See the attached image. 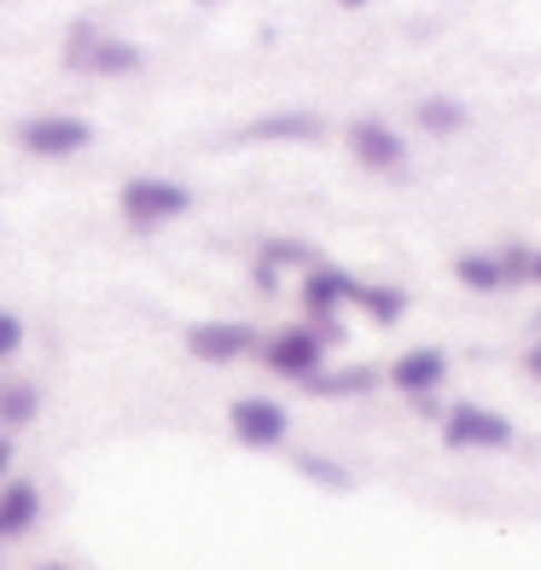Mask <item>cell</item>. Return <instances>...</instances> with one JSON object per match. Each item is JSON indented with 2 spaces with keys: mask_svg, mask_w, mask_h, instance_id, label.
<instances>
[{
  "mask_svg": "<svg viewBox=\"0 0 541 570\" xmlns=\"http://www.w3.org/2000/svg\"><path fill=\"white\" fill-rule=\"evenodd\" d=\"M36 518H41V489L30 478H7V483H0V541L30 535Z\"/></svg>",
  "mask_w": 541,
  "mask_h": 570,
  "instance_id": "cell-11",
  "label": "cell"
},
{
  "mask_svg": "<svg viewBox=\"0 0 541 570\" xmlns=\"http://www.w3.org/2000/svg\"><path fill=\"white\" fill-rule=\"evenodd\" d=\"M338 7H367V0H338Z\"/></svg>",
  "mask_w": 541,
  "mask_h": 570,
  "instance_id": "cell-23",
  "label": "cell"
},
{
  "mask_svg": "<svg viewBox=\"0 0 541 570\" xmlns=\"http://www.w3.org/2000/svg\"><path fill=\"white\" fill-rule=\"evenodd\" d=\"M373 384H378L373 367H338V373L321 367L315 379H308V391H315V396H367Z\"/></svg>",
  "mask_w": 541,
  "mask_h": 570,
  "instance_id": "cell-12",
  "label": "cell"
},
{
  "mask_svg": "<svg viewBox=\"0 0 541 570\" xmlns=\"http://www.w3.org/2000/svg\"><path fill=\"white\" fill-rule=\"evenodd\" d=\"M94 140V128L82 117H36L18 128V146L36 151V158H70V151H82Z\"/></svg>",
  "mask_w": 541,
  "mask_h": 570,
  "instance_id": "cell-6",
  "label": "cell"
},
{
  "mask_svg": "<svg viewBox=\"0 0 541 570\" xmlns=\"http://www.w3.org/2000/svg\"><path fill=\"white\" fill-rule=\"evenodd\" d=\"M420 122L431 128V135H454V128L466 122V111H460L454 99H425V106H420Z\"/></svg>",
  "mask_w": 541,
  "mask_h": 570,
  "instance_id": "cell-17",
  "label": "cell"
},
{
  "mask_svg": "<svg viewBox=\"0 0 541 570\" xmlns=\"http://www.w3.org/2000/svg\"><path fill=\"white\" fill-rule=\"evenodd\" d=\"M443 436H449V449H506L512 425L501 420V413L478 407V402H460V407L443 413Z\"/></svg>",
  "mask_w": 541,
  "mask_h": 570,
  "instance_id": "cell-4",
  "label": "cell"
},
{
  "mask_svg": "<svg viewBox=\"0 0 541 570\" xmlns=\"http://www.w3.org/2000/svg\"><path fill=\"white\" fill-rule=\"evenodd\" d=\"M350 151L367 169H378V175H396L402 164H407V146H402V135L391 122H378V117H361V122H350Z\"/></svg>",
  "mask_w": 541,
  "mask_h": 570,
  "instance_id": "cell-7",
  "label": "cell"
},
{
  "mask_svg": "<svg viewBox=\"0 0 541 570\" xmlns=\"http://www.w3.org/2000/svg\"><path fill=\"white\" fill-rule=\"evenodd\" d=\"M530 373H535V379H541V344H535V350H530Z\"/></svg>",
  "mask_w": 541,
  "mask_h": 570,
  "instance_id": "cell-22",
  "label": "cell"
},
{
  "mask_svg": "<svg viewBox=\"0 0 541 570\" xmlns=\"http://www.w3.org/2000/svg\"><path fill=\"white\" fill-rule=\"evenodd\" d=\"M454 274H460V285H472V292H501V263L495 256H460L454 263Z\"/></svg>",
  "mask_w": 541,
  "mask_h": 570,
  "instance_id": "cell-16",
  "label": "cell"
},
{
  "mask_svg": "<svg viewBox=\"0 0 541 570\" xmlns=\"http://www.w3.org/2000/svg\"><path fill=\"white\" fill-rule=\"evenodd\" d=\"M12 478V436H0V483Z\"/></svg>",
  "mask_w": 541,
  "mask_h": 570,
  "instance_id": "cell-21",
  "label": "cell"
},
{
  "mask_svg": "<svg viewBox=\"0 0 541 570\" xmlns=\"http://www.w3.org/2000/svg\"><path fill=\"white\" fill-rule=\"evenodd\" d=\"M495 263H501V285L535 279V256H530V250H506V256H495Z\"/></svg>",
  "mask_w": 541,
  "mask_h": 570,
  "instance_id": "cell-19",
  "label": "cell"
},
{
  "mask_svg": "<svg viewBox=\"0 0 541 570\" xmlns=\"http://www.w3.org/2000/svg\"><path fill=\"white\" fill-rule=\"evenodd\" d=\"M535 279H541V256H535Z\"/></svg>",
  "mask_w": 541,
  "mask_h": 570,
  "instance_id": "cell-25",
  "label": "cell"
},
{
  "mask_svg": "<svg viewBox=\"0 0 541 570\" xmlns=\"http://www.w3.org/2000/svg\"><path fill=\"white\" fill-rule=\"evenodd\" d=\"M36 570H65V564H36Z\"/></svg>",
  "mask_w": 541,
  "mask_h": 570,
  "instance_id": "cell-24",
  "label": "cell"
},
{
  "mask_svg": "<svg viewBox=\"0 0 541 570\" xmlns=\"http://www.w3.org/2000/svg\"><path fill=\"white\" fill-rule=\"evenodd\" d=\"M18 350H23V321L12 308H0V361H12Z\"/></svg>",
  "mask_w": 541,
  "mask_h": 570,
  "instance_id": "cell-20",
  "label": "cell"
},
{
  "mask_svg": "<svg viewBox=\"0 0 541 570\" xmlns=\"http://www.w3.org/2000/svg\"><path fill=\"white\" fill-rule=\"evenodd\" d=\"M443 379H449V355L443 350H407V355H396V367H391V384L402 396H414V402L436 396Z\"/></svg>",
  "mask_w": 541,
  "mask_h": 570,
  "instance_id": "cell-9",
  "label": "cell"
},
{
  "mask_svg": "<svg viewBox=\"0 0 541 570\" xmlns=\"http://www.w3.org/2000/svg\"><path fill=\"white\" fill-rule=\"evenodd\" d=\"M193 210V193L180 180H164V175H135L122 187V216L135 227H158V222H175Z\"/></svg>",
  "mask_w": 541,
  "mask_h": 570,
  "instance_id": "cell-1",
  "label": "cell"
},
{
  "mask_svg": "<svg viewBox=\"0 0 541 570\" xmlns=\"http://www.w3.org/2000/svg\"><path fill=\"white\" fill-rule=\"evenodd\" d=\"M256 350V332L245 321H198L187 332V355L210 361V367H227V361H245Z\"/></svg>",
  "mask_w": 541,
  "mask_h": 570,
  "instance_id": "cell-5",
  "label": "cell"
},
{
  "mask_svg": "<svg viewBox=\"0 0 541 570\" xmlns=\"http://www.w3.org/2000/svg\"><path fill=\"white\" fill-rule=\"evenodd\" d=\"M263 361H268V373L308 384L326 367V344H321L315 326H286V332H274V338L263 344Z\"/></svg>",
  "mask_w": 541,
  "mask_h": 570,
  "instance_id": "cell-2",
  "label": "cell"
},
{
  "mask_svg": "<svg viewBox=\"0 0 541 570\" xmlns=\"http://www.w3.org/2000/svg\"><path fill=\"white\" fill-rule=\"evenodd\" d=\"M297 472H308V478L326 483V489H350V472H344V465H332V460H321V454H303Z\"/></svg>",
  "mask_w": 541,
  "mask_h": 570,
  "instance_id": "cell-18",
  "label": "cell"
},
{
  "mask_svg": "<svg viewBox=\"0 0 541 570\" xmlns=\"http://www.w3.org/2000/svg\"><path fill=\"white\" fill-rule=\"evenodd\" d=\"M227 431L239 436L245 449H279L292 431V413L268 402V396H239L234 407H227Z\"/></svg>",
  "mask_w": 541,
  "mask_h": 570,
  "instance_id": "cell-3",
  "label": "cell"
},
{
  "mask_svg": "<svg viewBox=\"0 0 541 570\" xmlns=\"http://www.w3.org/2000/svg\"><path fill=\"white\" fill-rule=\"evenodd\" d=\"M36 407H41L36 384H0V436L18 431V425H30Z\"/></svg>",
  "mask_w": 541,
  "mask_h": 570,
  "instance_id": "cell-15",
  "label": "cell"
},
{
  "mask_svg": "<svg viewBox=\"0 0 541 570\" xmlns=\"http://www.w3.org/2000/svg\"><path fill=\"white\" fill-rule=\"evenodd\" d=\"M350 303H361L378 326H396L402 308H407V292H396V285H361V279H355V297H350Z\"/></svg>",
  "mask_w": 541,
  "mask_h": 570,
  "instance_id": "cell-13",
  "label": "cell"
},
{
  "mask_svg": "<svg viewBox=\"0 0 541 570\" xmlns=\"http://www.w3.org/2000/svg\"><path fill=\"white\" fill-rule=\"evenodd\" d=\"M70 59H82V65H94L99 76H135L146 59H140V47L135 41H99L94 30H88V23H82V30H76V47H70Z\"/></svg>",
  "mask_w": 541,
  "mask_h": 570,
  "instance_id": "cell-8",
  "label": "cell"
},
{
  "mask_svg": "<svg viewBox=\"0 0 541 570\" xmlns=\"http://www.w3.org/2000/svg\"><path fill=\"white\" fill-rule=\"evenodd\" d=\"M239 140H321V122L315 117H263Z\"/></svg>",
  "mask_w": 541,
  "mask_h": 570,
  "instance_id": "cell-14",
  "label": "cell"
},
{
  "mask_svg": "<svg viewBox=\"0 0 541 570\" xmlns=\"http://www.w3.org/2000/svg\"><path fill=\"white\" fill-rule=\"evenodd\" d=\"M355 297V279L344 274V268H326V263H315L308 268V279H303V308L315 321H338V308Z\"/></svg>",
  "mask_w": 541,
  "mask_h": 570,
  "instance_id": "cell-10",
  "label": "cell"
}]
</instances>
